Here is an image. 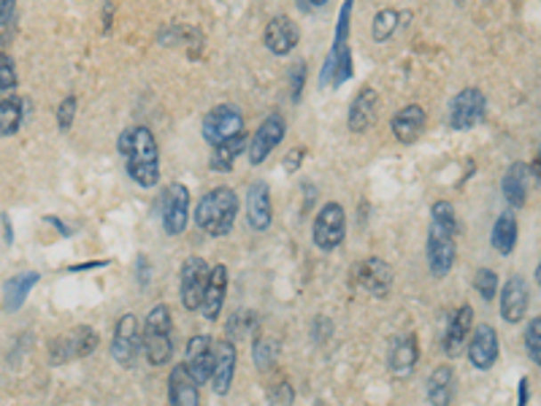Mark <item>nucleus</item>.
Wrapping results in <instances>:
<instances>
[{
	"label": "nucleus",
	"instance_id": "obj_1",
	"mask_svg": "<svg viewBox=\"0 0 541 406\" xmlns=\"http://www.w3.org/2000/svg\"><path fill=\"white\" fill-rule=\"evenodd\" d=\"M117 152L125 158V168L139 187H155L160 182V152L147 125L127 127L119 135Z\"/></svg>",
	"mask_w": 541,
	"mask_h": 406
},
{
	"label": "nucleus",
	"instance_id": "obj_2",
	"mask_svg": "<svg viewBox=\"0 0 541 406\" xmlns=\"http://www.w3.org/2000/svg\"><path fill=\"white\" fill-rule=\"evenodd\" d=\"M236 215H238V195L230 187H214L200 198L195 209V223L209 236H225L233 228Z\"/></svg>",
	"mask_w": 541,
	"mask_h": 406
},
{
	"label": "nucleus",
	"instance_id": "obj_3",
	"mask_svg": "<svg viewBox=\"0 0 541 406\" xmlns=\"http://www.w3.org/2000/svg\"><path fill=\"white\" fill-rule=\"evenodd\" d=\"M141 338H144V355L152 366H163L171 361L174 355V322H171V312L166 304H157L141 328Z\"/></svg>",
	"mask_w": 541,
	"mask_h": 406
},
{
	"label": "nucleus",
	"instance_id": "obj_4",
	"mask_svg": "<svg viewBox=\"0 0 541 406\" xmlns=\"http://www.w3.org/2000/svg\"><path fill=\"white\" fill-rule=\"evenodd\" d=\"M347 236V215L342 209V203H325L319 209V215L314 217V228H311V241L317 249L322 252H333L344 244Z\"/></svg>",
	"mask_w": 541,
	"mask_h": 406
},
{
	"label": "nucleus",
	"instance_id": "obj_5",
	"mask_svg": "<svg viewBox=\"0 0 541 406\" xmlns=\"http://www.w3.org/2000/svg\"><path fill=\"white\" fill-rule=\"evenodd\" d=\"M144 347V338H141V325L139 317L133 312L122 314L117 328H114V338H111V355L119 366H135V358H139Z\"/></svg>",
	"mask_w": 541,
	"mask_h": 406
},
{
	"label": "nucleus",
	"instance_id": "obj_6",
	"mask_svg": "<svg viewBox=\"0 0 541 406\" xmlns=\"http://www.w3.org/2000/svg\"><path fill=\"white\" fill-rule=\"evenodd\" d=\"M98 333L90 325H79L74 330H68L65 336H60L57 342H52L49 353H52V363H65L74 358H87L98 350Z\"/></svg>",
	"mask_w": 541,
	"mask_h": 406
},
{
	"label": "nucleus",
	"instance_id": "obj_7",
	"mask_svg": "<svg viewBox=\"0 0 541 406\" xmlns=\"http://www.w3.org/2000/svg\"><path fill=\"white\" fill-rule=\"evenodd\" d=\"M209 274H212V268L209 263L203 260V257H187L184 265H182V306L187 312H195L200 309L203 304V293H206V285H209Z\"/></svg>",
	"mask_w": 541,
	"mask_h": 406
},
{
	"label": "nucleus",
	"instance_id": "obj_8",
	"mask_svg": "<svg viewBox=\"0 0 541 406\" xmlns=\"http://www.w3.org/2000/svg\"><path fill=\"white\" fill-rule=\"evenodd\" d=\"M241 127H244L241 111L230 103H222V106H214L206 117H203V139H206L212 147H220L222 142L238 135Z\"/></svg>",
	"mask_w": 541,
	"mask_h": 406
},
{
	"label": "nucleus",
	"instance_id": "obj_9",
	"mask_svg": "<svg viewBox=\"0 0 541 406\" xmlns=\"http://www.w3.org/2000/svg\"><path fill=\"white\" fill-rule=\"evenodd\" d=\"M488 111V98L477 87H465L463 93L455 95L449 103V125L455 130H468L473 125H480Z\"/></svg>",
	"mask_w": 541,
	"mask_h": 406
},
{
	"label": "nucleus",
	"instance_id": "obj_10",
	"mask_svg": "<svg viewBox=\"0 0 541 406\" xmlns=\"http://www.w3.org/2000/svg\"><path fill=\"white\" fill-rule=\"evenodd\" d=\"M455 236L452 231L431 223V231H428V247H425V255H428V268L431 274L439 280V277H447L452 265H455Z\"/></svg>",
	"mask_w": 541,
	"mask_h": 406
},
{
	"label": "nucleus",
	"instance_id": "obj_11",
	"mask_svg": "<svg viewBox=\"0 0 541 406\" xmlns=\"http://www.w3.org/2000/svg\"><path fill=\"white\" fill-rule=\"evenodd\" d=\"M163 231L168 236H179L187 228V215H190V190L179 182L168 184L163 192Z\"/></svg>",
	"mask_w": 541,
	"mask_h": 406
},
{
	"label": "nucleus",
	"instance_id": "obj_12",
	"mask_svg": "<svg viewBox=\"0 0 541 406\" xmlns=\"http://www.w3.org/2000/svg\"><path fill=\"white\" fill-rule=\"evenodd\" d=\"M282 139H285V119H282V114H270L249 139V147H246L249 163L260 166L270 152L282 144Z\"/></svg>",
	"mask_w": 541,
	"mask_h": 406
},
{
	"label": "nucleus",
	"instance_id": "obj_13",
	"mask_svg": "<svg viewBox=\"0 0 541 406\" xmlns=\"http://www.w3.org/2000/svg\"><path fill=\"white\" fill-rule=\"evenodd\" d=\"M355 280L366 293L384 298L392 288V268L382 257H366L355 265Z\"/></svg>",
	"mask_w": 541,
	"mask_h": 406
},
{
	"label": "nucleus",
	"instance_id": "obj_14",
	"mask_svg": "<svg viewBox=\"0 0 541 406\" xmlns=\"http://www.w3.org/2000/svg\"><path fill=\"white\" fill-rule=\"evenodd\" d=\"M468 361L473 369L488 371L498 361V333L490 325H480L468 338Z\"/></svg>",
	"mask_w": 541,
	"mask_h": 406
},
{
	"label": "nucleus",
	"instance_id": "obj_15",
	"mask_svg": "<svg viewBox=\"0 0 541 406\" xmlns=\"http://www.w3.org/2000/svg\"><path fill=\"white\" fill-rule=\"evenodd\" d=\"M187 369L195 377L198 385L212 379L214 369V345L209 336H192L187 342Z\"/></svg>",
	"mask_w": 541,
	"mask_h": 406
},
{
	"label": "nucleus",
	"instance_id": "obj_16",
	"mask_svg": "<svg viewBox=\"0 0 541 406\" xmlns=\"http://www.w3.org/2000/svg\"><path fill=\"white\" fill-rule=\"evenodd\" d=\"M236 345L230 338H222V342L214 345V369H212V385L217 395H228L233 377H236Z\"/></svg>",
	"mask_w": 541,
	"mask_h": 406
},
{
	"label": "nucleus",
	"instance_id": "obj_17",
	"mask_svg": "<svg viewBox=\"0 0 541 406\" xmlns=\"http://www.w3.org/2000/svg\"><path fill=\"white\" fill-rule=\"evenodd\" d=\"M270 220H274V209H270V190L265 182H254L246 192V223L252 231H268Z\"/></svg>",
	"mask_w": 541,
	"mask_h": 406
},
{
	"label": "nucleus",
	"instance_id": "obj_18",
	"mask_svg": "<svg viewBox=\"0 0 541 406\" xmlns=\"http://www.w3.org/2000/svg\"><path fill=\"white\" fill-rule=\"evenodd\" d=\"M471 322H473V309L468 304L455 309V314L449 317V325L444 330V353L449 358H460L465 353V338L471 336Z\"/></svg>",
	"mask_w": 541,
	"mask_h": 406
},
{
	"label": "nucleus",
	"instance_id": "obj_19",
	"mask_svg": "<svg viewBox=\"0 0 541 406\" xmlns=\"http://www.w3.org/2000/svg\"><path fill=\"white\" fill-rule=\"evenodd\" d=\"M298 38H301V30H298V25L290 20V17H277V20H270L268 22V28H265V46L274 52V54H290L293 49H295V44H298Z\"/></svg>",
	"mask_w": 541,
	"mask_h": 406
},
{
	"label": "nucleus",
	"instance_id": "obj_20",
	"mask_svg": "<svg viewBox=\"0 0 541 406\" xmlns=\"http://www.w3.org/2000/svg\"><path fill=\"white\" fill-rule=\"evenodd\" d=\"M528 285L522 277H509L501 290V317L506 322H520L528 312Z\"/></svg>",
	"mask_w": 541,
	"mask_h": 406
},
{
	"label": "nucleus",
	"instance_id": "obj_21",
	"mask_svg": "<svg viewBox=\"0 0 541 406\" xmlns=\"http://www.w3.org/2000/svg\"><path fill=\"white\" fill-rule=\"evenodd\" d=\"M168 398H171V406H200L198 382L190 374L187 363L174 366V371L168 377Z\"/></svg>",
	"mask_w": 541,
	"mask_h": 406
},
{
	"label": "nucleus",
	"instance_id": "obj_22",
	"mask_svg": "<svg viewBox=\"0 0 541 406\" xmlns=\"http://www.w3.org/2000/svg\"><path fill=\"white\" fill-rule=\"evenodd\" d=\"M425 109L423 106H406V109H400L395 117H392V122H390V127H392V135L398 142H403V144H412V142H417L420 139V133L425 130Z\"/></svg>",
	"mask_w": 541,
	"mask_h": 406
},
{
	"label": "nucleus",
	"instance_id": "obj_23",
	"mask_svg": "<svg viewBox=\"0 0 541 406\" xmlns=\"http://www.w3.org/2000/svg\"><path fill=\"white\" fill-rule=\"evenodd\" d=\"M225 290H228V268L220 263L212 268L209 274V285L206 293H203V304H200V314L206 320H217L225 304Z\"/></svg>",
	"mask_w": 541,
	"mask_h": 406
},
{
	"label": "nucleus",
	"instance_id": "obj_24",
	"mask_svg": "<svg viewBox=\"0 0 541 406\" xmlns=\"http://www.w3.org/2000/svg\"><path fill=\"white\" fill-rule=\"evenodd\" d=\"M533 171L528 163H512L509 171L504 174V198L512 203V207H525L528 200V187H530Z\"/></svg>",
	"mask_w": 541,
	"mask_h": 406
},
{
	"label": "nucleus",
	"instance_id": "obj_25",
	"mask_svg": "<svg viewBox=\"0 0 541 406\" xmlns=\"http://www.w3.org/2000/svg\"><path fill=\"white\" fill-rule=\"evenodd\" d=\"M417 366V338L415 333H403L392 342L390 350V369L398 377H409Z\"/></svg>",
	"mask_w": 541,
	"mask_h": 406
},
{
	"label": "nucleus",
	"instance_id": "obj_26",
	"mask_svg": "<svg viewBox=\"0 0 541 406\" xmlns=\"http://www.w3.org/2000/svg\"><path fill=\"white\" fill-rule=\"evenodd\" d=\"M376 109H379V95L374 93V87H363L350 106V130L366 133L374 125Z\"/></svg>",
	"mask_w": 541,
	"mask_h": 406
},
{
	"label": "nucleus",
	"instance_id": "obj_27",
	"mask_svg": "<svg viewBox=\"0 0 541 406\" xmlns=\"http://www.w3.org/2000/svg\"><path fill=\"white\" fill-rule=\"evenodd\" d=\"M428 401L433 406H449L452 395H455V371L452 366H436L433 374L428 377Z\"/></svg>",
	"mask_w": 541,
	"mask_h": 406
},
{
	"label": "nucleus",
	"instance_id": "obj_28",
	"mask_svg": "<svg viewBox=\"0 0 541 406\" xmlns=\"http://www.w3.org/2000/svg\"><path fill=\"white\" fill-rule=\"evenodd\" d=\"M38 285V274L36 271H25V274H17V277H12L9 282H6V288H4V309L6 312H17L25 301H28V296H30V290Z\"/></svg>",
	"mask_w": 541,
	"mask_h": 406
},
{
	"label": "nucleus",
	"instance_id": "obj_29",
	"mask_svg": "<svg viewBox=\"0 0 541 406\" xmlns=\"http://www.w3.org/2000/svg\"><path fill=\"white\" fill-rule=\"evenodd\" d=\"M490 244L496 247L498 255H512L517 247V217L512 212H504L490 233Z\"/></svg>",
	"mask_w": 541,
	"mask_h": 406
},
{
	"label": "nucleus",
	"instance_id": "obj_30",
	"mask_svg": "<svg viewBox=\"0 0 541 406\" xmlns=\"http://www.w3.org/2000/svg\"><path fill=\"white\" fill-rule=\"evenodd\" d=\"M246 147H249V135H244V133H238V135H233V139L222 142L220 147H214L212 168H214V171H230V168H233V160H236L241 152H246Z\"/></svg>",
	"mask_w": 541,
	"mask_h": 406
},
{
	"label": "nucleus",
	"instance_id": "obj_31",
	"mask_svg": "<svg viewBox=\"0 0 541 406\" xmlns=\"http://www.w3.org/2000/svg\"><path fill=\"white\" fill-rule=\"evenodd\" d=\"M22 125V103L17 95L0 98V135H14Z\"/></svg>",
	"mask_w": 541,
	"mask_h": 406
},
{
	"label": "nucleus",
	"instance_id": "obj_32",
	"mask_svg": "<svg viewBox=\"0 0 541 406\" xmlns=\"http://www.w3.org/2000/svg\"><path fill=\"white\" fill-rule=\"evenodd\" d=\"M277 353H279V345L274 342V338H257V342H254V363H257V369L268 371L277 361Z\"/></svg>",
	"mask_w": 541,
	"mask_h": 406
},
{
	"label": "nucleus",
	"instance_id": "obj_33",
	"mask_svg": "<svg viewBox=\"0 0 541 406\" xmlns=\"http://www.w3.org/2000/svg\"><path fill=\"white\" fill-rule=\"evenodd\" d=\"M473 290H477L482 296V301H493L496 293H498V277H496V271L490 268H480L477 271V277H473Z\"/></svg>",
	"mask_w": 541,
	"mask_h": 406
},
{
	"label": "nucleus",
	"instance_id": "obj_34",
	"mask_svg": "<svg viewBox=\"0 0 541 406\" xmlns=\"http://www.w3.org/2000/svg\"><path fill=\"white\" fill-rule=\"evenodd\" d=\"M525 353L536 366H541V317H533L525 328Z\"/></svg>",
	"mask_w": 541,
	"mask_h": 406
},
{
	"label": "nucleus",
	"instance_id": "obj_35",
	"mask_svg": "<svg viewBox=\"0 0 541 406\" xmlns=\"http://www.w3.org/2000/svg\"><path fill=\"white\" fill-rule=\"evenodd\" d=\"M398 12L395 9H382L374 17V41H387L392 36V30L398 28Z\"/></svg>",
	"mask_w": 541,
	"mask_h": 406
},
{
	"label": "nucleus",
	"instance_id": "obj_36",
	"mask_svg": "<svg viewBox=\"0 0 541 406\" xmlns=\"http://www.w3.org/2000/svg\"><path fill=\"white\" fill-rule=\"evenodd\" d=\"M17 90V68H14V60L0 54V98L6 95H14Z\"/></svg>",
	"mask_w": 541,
	"mask_h": 406
},
{
	"label": "nucleus",
	"instance_id": "obj_37",
	"mask_svg": "<svg viewBox=\"0 0 541 406\" xmlns=\"http://www.w3.org/2000/svg\"><path fill=\"white\" fill-rule=\"evenodd\" d=\"M431 223H436V225L452 231V233H457V217H455L452 203H447V200H436V203H433V209H431Z\"/></svg>",
	"mask_w": 541,
	"mask_h": 406
},
{
	"label": "nucleus",
	"instance_id": "obj_38",
	"mask_svg": "<svg viewBox=\"0 0 541 406\" xmlns=\"http://www.w3.org/2000/svg\"><path fill=\"white\" fill-rule=\"evenodd\" d=\"M74 117H77V98L68 95V98H62V103L57 106V125H60V130L71 127V125H74Z\"/></svg>",
	"mask_w": 541,
	"mask_h": 406
},
{
	"label": "nucleus",
	"instance_id": "obj_39",
	"mask_svg": "<svg viewBox=\"0 0 541 406\" xmlns=\"http://www.w3.org/2000/svg\"><path fill=\"white\" fill-rule=\"evenodd\" d=\"M303 82H306V62L298 60V62L290 68V98H293V101H301Z\"/></svg>",
	"mask_w": 541,
	"mask_h": 406
},
{
	"label": "nucleus",
	"instance_id": "obj_40",
	"mask_svg": "<svg viewBox=\"0 0 541 406\" xmlns=\"http://www.w3.org/2000/svg\"><path fill=\"white\" fill-rule=\"evenodd\" d=\"M268 398H270L268 406H293V387L287 382H282V385H277L274 390H270Z\"/></svg>",
	"mask_w": 541,
	"mask_h": 406
},
{
	"label": "nucleus",
	"instance_id": "obj_41",
	"mask_svg": "<svg viewBox=\"0 0 541 406\" xmlns=\"http://www.w3.org/2000/svg\"><path fill=\"white\" fill-rule=\"evenodd\" d=\"M14 6H17V0H0V28L12 22V17H14Z\"/></svg>",
	"mask_w": 541,
	"mask_h": 406
},
{
	"label": "nucleus",
	"instance_id": "obj_42",
	"mask_svg": "<svg viewBox=\"0 0 541 406\" xmlns=\"http://www.w3.org/2000/svg\"><path fill=\"white\" fill-rule=\"evenodd\" d=\"M528 390H530L528 379H520V395H517L520 401H517V406H528V398H530V395H528Z\"/></svg>",
	"mask_w": 541,
	"mask_h": 406
},
{
	"label": "nucleus",
	"instance_id": "obj_43",
	"mask_svg": "<svg viewBox=\"0 0 541 406\" xmlns=\"http://www.w3.org/2000/svg\"><path fill=\"white\" fill-rule=\"evenodd\" d=\"M301 155H303V150H295V152L287 155V171H290V168H293V171L298 168V158H301Z\"/></svg>",
	"mask_w": 541,
	"mask_h": 406
},
{
	"label": "nucleus",
	"instance_id": "obj_44",
	"mask_svg": "<svg viewBox=\"0 0 541 406\" xmlns=\"http://www.w3.org/2000/svg\"><path fill=\"white\" fill-rule=\"evenodd\" d=\"M111 12H114V4H111V0H106V30H111Z\"/></svg>",
	"mask_w": 541,
	"mask_h": 406
},
{
	"label": "nucleus",
	"instance_id": "obj_45",
	"mask_svg": "<svg viewBox=\"0 0 541 406\" xmlns=\"http://www.w3.org/2000/svg\"><path fill=\"white\" fill-rule=\"evenodd\" d=\"M533 176H541V150H538V158H536V163H533Z\"/></svg>",
	"mask_w": 541,
	"mask_h": 406
},
{
	"label": "nucleus",
	"instance_id": "obj_46",
	"mask_svg": "<svg viewBox=\"0 0 541 406\" xmlns=\"http://www.w3.org/2000/svg\"><path fill=\"white\" fill-rule=\"evenodd\" d=\"M536 282H538V288H541V260H538V265H536Z\"/></svg>",
	"mask_w": 541,
	"mask_h": 406
},
{
	"label": "nucleus",
	"instance_id": "obj_47",
	"mask_svg": "<svg viewBox=\"0 0 541 406\" xmlns=\"http://www.w3.org/2000/svg\"><path fill=\"white\" fill-rule=\"evenodd\" d=\"M309 4H311V6H325L327 0H309Z\"/></svg>",
	"mask_w": 541,
	"mask_h": 406
}]
</instances>
